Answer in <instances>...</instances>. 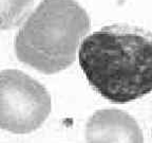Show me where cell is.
Here are the masks:
<instances>
[{"label":"cell","mask_w":152,"mask_h":143,"mask_svg":"<svg viewBox=\"0 0 152 143\" xmlns=\"http://www.w3.org/2000/svg\"><path fill=\"white\" fill-rule=\"evenodd\" d=\"M35 0H0V30H10L23 24Z\"/></svg>","instance_id":"obj_5"},{"label":"cell","mask_w":152,"mask_h":143,"mask_svg":"<svg viewBox=\"0 0 152 143\" xmlns=\"http://www.w3.org/2000/svg\"><path fill=\"white\" fill-rule=\"evenodd\" d=\"M79 65L97 93L126 104L152 92V33L130 24H111L83 38Z\"/></svg>","instance_id":"obj_1"},{"label":"cell","mask_w":152,"mask_h":143,"mask_svg":"<svg viewBox=\"0 0 152 143\" xmlns=\"http://www.w3.org/2000/svg\"><path fill=\"white\" fill-rule=\"evenodd\" d=\"M52 110L50 93L22 71L0 72V128L14 133L36 130Z\"/></svg>","instance_id":"obj_3"},{"label":"cell","mask_w":152,"mask_h":143,"mask_svg":"<svg viewBox=\"0 0 152 143\" xmlns=\"http://www.w3.org/2000/svg\"><path fill=\"white\" fill-rule=\"evenodd\" d=\"M87 143H144L135 119L118 109H102L93 114L86 126Z\"/></svg>","instance_id":"obj_4"},{"label":"cell","mask_w":152,"mask_h":143,"mask_svg":"<svg viewBox=\"0 0 152 143\" xmlns=\"http://www.w3.org/2000/svg\"><path fill=\"white\" fill-rule=\"evenodd\" d=\"M90 27L88 13L75 0H42L15 38L16 56L45 74L60 72L75 62Z\"/></svg>","instance_id":"obj_2"}]
</instances>
